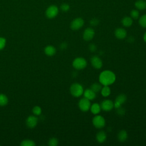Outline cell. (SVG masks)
I'll return each mask as SVG.
<instances>
[{"mask_svg":"<svg viewBox=\"0 0 146 146\" xmlns=\"http://www.w3.org/2000/svg\"><path fill=\"white\" fill-rule=\"evenodd\" d=\"M101 109L102 108H101L100 105H99L98 103H96L92 104V105H91V107H90L91 112L94 115L98 114L100 112Z\"/></svg>","mask_w":146,"mask_h":146,"instance_id":"e0dca14e","label":"cell"},{"mask_svg":"<svg viewBox=\"0 0 146 146\" xmlns=\"http://www.w3.org/2000/svg\"><path fill=\"white\" fill-rule=\"evenodd\" d=\"M21 146H34L35 145V143L34 141L30 139H26L22 140L20 144Z\"/></svg>","mask_w":146,"mask_h":146,"instance_id":"603a6c76","label":"cell"},{"mask_svg":"<svg viewBox=\"0 0 146 146\" xmlns=\"http://www.w3.org/2000/svg\"><path fill=\"white\" fill-rule=\"evenodd\" d=\"M116 79L115 74L110 70H104L102 71L99 77V80L101 84L103 86H110L113 84Z\"/></svg>","mask_w":146,"mask_h":146,"instance_id":"6da1fadb","label":"cell"},{"mask_svg":"<svg viewBox=\"0 0 146 146\" xmlns=\"http://www.w3.org/2000/svg\"><path fill=\"white\" fill-rule=\"evenodd\" d=\"M139 23L140 25L144 28H146V14L143 15L139 20Z\"/></svg>","mask_w":146,"mask_h":146,"instance_id":"d4e9b609","label":"cell"},{"mask_svg":"<svg viewBox=\"0 0 146 146\" xmlns=\"http://www.w3.org/2000/svg\"><path fill=\"white\" fill-rule=\"evenodd\" d=\"M100 92H101V94L103 96L107 97L111 94V89L108 87V86H104V87L102 88Z\"/></svg>","mask_w":146,"mask_h":146,"instance_id":"44dd1931","label":"cell"},{"mask_svg":"<svg viewBox=\"0 0 146 146\" xmlns=\"http://www.w3.org/2000/svg\"><path fill=\"white\" fill-rule=\"evenodd\" d=\"M8 98L6 95L0 94V106H5L8 103Z\"/></svg>","mask_w":146,"mask_h":146,"instance_id":"7402d4cb","label":"cell"},{"mask_svg":"<svg viewBox=\"0 0 146 146\" xmlns=\"http://www.w3.org/2000/svg\"><path fill=\"white\" fill-rule=\"evenodd\" d=\"M44 52L45 54L47 56H51L55 55V54L56 53V48L53 46L48 45L44 48Z\"/></svg>","mask_w":146,"mask_h":146,"instance_id":"9a60e30c","label":"cell"},{"mask_svg":"<svg viewBox=\"0 0 146 146\" xmlns=\"http://www.w3.org/2000/svg\"><path fill=\"white\" fill-rule=\"evenodd\" d=\"M87 64L86 60L82 57L76 58L72 62V66L76 70H83L86 68Z\"/></svg>","mask_w":146,"mask_h":146,"instance_id":"3957f363","label":"cell"},{"mask_svg":"<svg viewBox=\"0 0 146 146\" xmlns=\"http://www.w3.org/2000/svg\"><path fill=\"white\" fill-rule=\"evenodd\" d=\"M102 86L99 84V83H95L94 84H92L91 86V89L94 91L95 93H97L99 91H100L101 89H102Z\"/></svg>","mask_w":146,"mask_h":146,"instance_id":"cb8c5ba5","label":"cell"},{"mask_svg":"<svg viewBox=\"0 0 146 146\" xmlns=\"http://www.w3.org/2000/svg\"><path fill=\"white\" fill-rule=\"evenodd\" d=\"M33 112L35 115H40L42 113V109L39 106H35L33 108Z\"/></svg>","mask_w":146,"mask_h":146,"instance_id":"484cf974","label":"cell"},{"mask_svg":"<svg viewBox=\"0 0 146 146\" xmlns=\"http://www.w3.org/2000/svg\"><path fill=\"white\" fill-rule=\"evenodd\" d=\"M6 43V39L5 38L0 36V50H2L5 47Z\"/></svg>","mask_w":146,"mask_h":146,"instance_id":"f1b7e54d","label":"cell"},{"mask_svg":"<svg viewBox=\"0 0 146 146\" xmlns=\"http://www.w3.org/2000/svg\"><path fill=\"white\" fill-rule=\"evenodd\" d=\"M83 95L84 98H87L90 100H93L96 98V93L94 91H92L91 88L86 89L83 92Z\"/></svg>","mask_w":146,"mask_h":146,"instance_id":"5bb4252c","label":"cell"},{"mask_svg":"<svg viewBox=\"0 0 146 146\" xmlns=\"http://www.w3.org/2000/svg\"><path fill=\"white\" fill-rule=\"evenodd\" d=\"M107 139V135L105 132L102 131L99 132L96 136V139L99 143H104Z\"/></svg>","mask_w":146,"mask_h":146,"instance_id":"2e32d148","label":"cell"},{"mask_svg":"<svg viewBox=\"0 0 146 146\" xmlns=\"http://www.w3.org/2000/svg\"><path fill=\"white\" fill-rule=\"evenodd\" d=\"M48 144L50 146H56L58 144V140L55 137H52L48 140Z\"/></svg>","mask_w":146,"mask_h":146,"instance_id":"4316f807","label":"cell"},{"mask_svg":"<svg viewBox=\"0 0 146 146\" xmlns=\"http://www.w3.org/2000/svg\"><path fill=\"white\" fill-rule=\"evenodd\" d=\"M60 47L61 49H64V48H66L67 47V44H66L64 43H62L60 44Z\"/></svg>","mask_w":146,"mask_h":146,"instance_id":"d6a6232c","label":"cell"},{"mask_svg":"<svg viewBox=\"0 0 146 146\" xmlns=\"http://www.w3.org/2000/svg\"><path fill=\"white\" fill-rule=\"evenodd\" d=\"M133 23V21L131 17H125L121 20V23L124 27H129L132 25Z\"/></svg>","mask_w":146,"mask_h":146,"instance_id":"d6986e66","label":"cell"},{"mask_svg":"<svg viewBox=\"0 0 146 146\" xmlns=\"http://www.w3.org/2000/svg\"><path fill=\"white\" fill-rule=\"evenodd\" d=\"M60 8L62 11H63L64 12H66L69 10L70 6L67 3H63L62 5H61Z\"/></svg>","mask_w":146,"mask_h":146,"instance_id":"f546056e","label":"cell"},{"mask_svg":"<svg viewBox=\"0 0 146 146\" xmlns=\"http://www.w3.org/2000/svg\"><path fill=\"white\" fill-rule=\"evenodd\" d=\"M131 17L133 19H136L139 18V12L137 10H132L131 11Z\"/></svg>","mask_w":146,"mask_h":146,"instance_id":"83f0119b","label":"cell"},{"mask_svg":"<svg viewBox=\"0 0 146 146\" xmlns=\"http://www.w3.org/2000/svg\"><path fill=\"white\" fill-rule=\"evenodd\" d=\"M145 1H146V0H145Z\"/></svg>","mask_w":146,"mask_h":146,"instance_id":"e575fe53","label":"cell"},{"mask_svg":"<svg viewBox=\"0 0 146 146\" xmlns=\"http://www.w3.org/2000/svg\"><path fill=\"white\" fill-rule=\"evenodd\" d=\"M78 106L82 111L87 112L90 109V107H91L90 101V100L84 97L83 98H82L79 100L78 103Z\"/></svg>","mask_w":146,"mask_h":146,"instance_id":"8992f818","label":"cell"},{"mask_svg":"<svg viewBox=\"0 0 146 146\" xmlns=\"http://www.w3.org/2000/svg\"><path fill=\"white\" fill-rule=\"evenodd\" d=\"M143 39H144V40L145 41V42H146V32L145 33V34H144V35Z\"/></svg>","mask_w":146,"mask_h":146,"instance_id":"836d02e7","label":"cell"},{"mask_svg":"<svg viewBox=\"0 0 146 146\" xmlns=\"http://www.w3.org/2000/svg\"><path fill=\"white\" fill-rule=\"evenodd\" d=\"M38 123V118L35 116H29L26 120V124L27 126L30 128H34Z\"/></svg>","mask_w":146,"mask_h":146,"instance_id":"8fae6325","label":"cell"},{"mask_svg":"<svg viewBox=\"0 0 146 146\" xmlns=\"http://www.w3.org/2000/svg\"><path fill=\"white\" fill-rule=\"evenodd\" d=\"M95 31L91 27H87L86 29L83 33V38L86 41L91 40L94 36Z\"/></svg>","mask_w":146,"mask_h":146,"instance_id":"ba28073f","label":"cell"},{"mask_svg":"<svg viewBox=\"0 0 146 146\" xmlns=\"http://www.w3.org/2000/svg\"><path fill=\"white\" fill-rule=\"evenodd\" d=\"M128 137V135L125 130H121L119 131L117 135V139L120 142H124L125 141Z\"/></svg>","mask_w":146,"mask_h":146,"instance_id":"ac0fdd59","label":"cell"},{"mask_svg":"<svg viewBox=\"0 0 146 146\" xmlns=\"http://www.w3.org/2000/svg\"><path fill=\"white\" fill-rule=\"evenodd\" d=\"M70 91L71 94L76 98L80 96L83 94V88L81 84L78 83H73L70 88Z\"/></svg>","mask_w":146,"mask_h":146,"instance_id":"7a4b0ae2","label":"cell"},{"mask_svg":"<svg viewBox=\"0 0 146 146\" xmlns=\"http://www.w3.org/2000/svg\"><path fill=\"white\" fill-rule=\"evenodd\" d=\"M127 99L126 95L124 94H120L117 96V98L115 99V103H114V107L116 108H118L121 107V105L123 104Z\"/></svg>","mask_w":146,"mask_h":146,"instance_id":"7c38bea8","label":"cell"},{"mask_svg":"<svg viewBox=\"0 0 146 146\" xmlns=\"http://www.w3.org/2000/svg\"><path fill=\"white\" fill-rule=\"evenodd\" d=\"M89 50L91 52H94L96 50V46L94 44H91L89 46Z\"/></svg>","mask_w":146,"mask_h":146,"instance_id":"1f68e13d","label":"cell"},{"mask_svg":"<svg viewBox=\"0 0 146 146\" xmlns=\"http://www.w3.org/2000/svg\"><path fill=\"white\" fill-rule=\"evenodd\" d=\"M91 63L92 67L96 69H100L103 66L102 60L98 56H92L91 58Z\"/></svg>","mask_w":146,"mask_h":146,"instance_id":"30bf717a","label":"cell"},{"mask_svg":"<svg viewBox=\"0 0 146 146\" xmlns=\"http://www.w3.org/2000/svg\"><path fill=\"white\" fill-rule=\"evenodd\" d=\"M59 9L56 5H51L48 7L46 11V15L48 18H55L58 14Z\"/></svg>","mask_w":146,"mask_h":146,"instance_id":"5b68a950","label":"cell"},{"mask_svg":"<svg viewBox=\"0 0 146 146\" xmlns=\"http://www.w3.org/2000/svg\"><path fill=\"white\" fill-rule=\"evenodd\" d=\"M115 36L120 39H124L127 36V31L123 28H117L115 31Z\"/></svg>","mask_w":146,"mask_h":146,"instance_id":"4fadbf2b","label":"cell"},{"mask_svg":"<svg viewBox=\"0 0 146 146\" xmlns=\"http://www.w3.org/2000/svg\"><path fill=\"white\" fill-rule=\"evenodd\" d=\"M136 7L140 10L146 9V1L143 0H137L135 3Z\"/></svg>","mask_w":146,"mask_h":146,"instance_id":"ffe728a7","label":"cell"},{"mask_svg":"<svg viewBox=\"0 0 146 146\" xmlns=\"http://www.w3.org/2000/svg\"><path fill=\"white\" fill-rule=\"evenodd\" d=\"M92 124L95 128L100 129L105 126L106 121L103 116L100 115H96L92 119Z\"/></svg>","mask_w":146,"mask_h":146,"instance_id":"277c9868","label":"cell"},{"mask_svg":"<svg viewBox=\"0 0 146 146\" xmlns=\"http://www.w3.org/2000/svg\"><path fill=\"white\" fill-rule=\"evenodd\" d=\"M100 107L103 111H110L114 107V103L110 99H106L102 102Z\"/></svg>","mask_w":146,"mask_h":146,"instance_id":"9c48e42d","label":"cell"},{"mask_svg":"<svg viewBox=\"0 0 146 146\" xmlns=\"http://www.w3.org/2000/svg\"><path fill=\"white\" fill-rule=\"evenodd\" d=\"M84 25V21L82 18L74 19L70 24V27L73 30H77L82 27Z\"/></svg>","mask_w":146,"mask_h":146,"instance_id":"52a82bcc","label":"cell"},{"mask_svg":"<svg viewBox=\"0 0 146 146\" xmlns=\"http://www.w3.org/2000/svg\"><path fill=\"white\" fill-rule=\"evenodd\" d=\"M99 23V21L97 18H93L90 21V24L92 26H95L98 25Z\"/></svg>","mask_w":146,"mask_h":146,"instance_id":"4dcf8cb0","label":"cell"}]
</instances>
